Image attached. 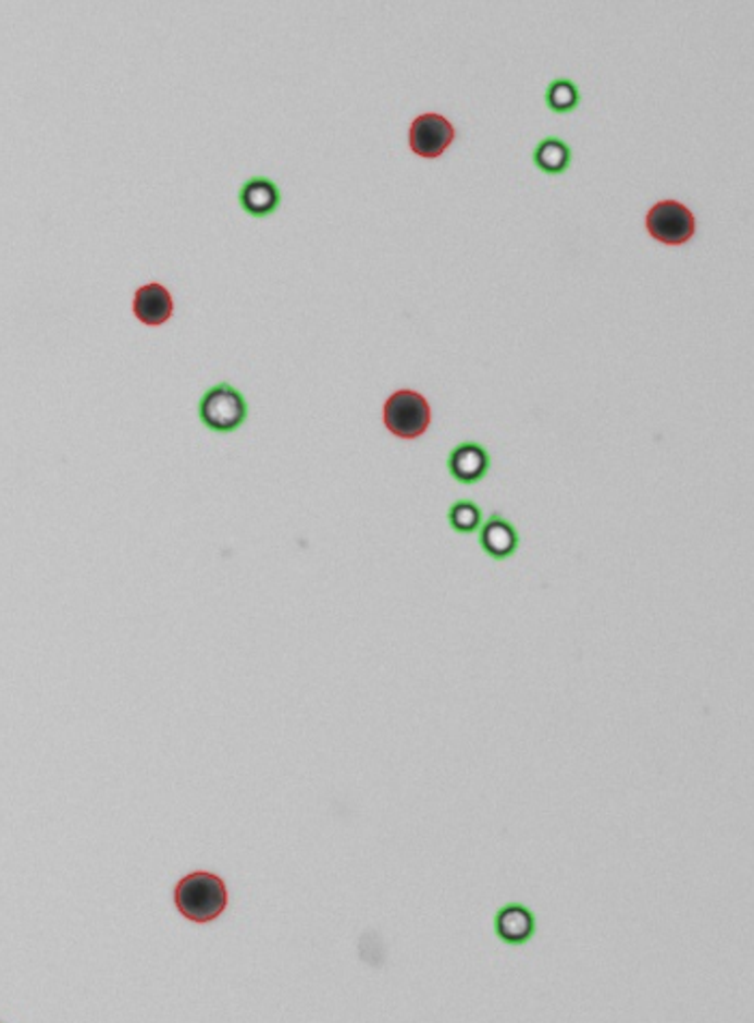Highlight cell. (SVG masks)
<instances>
[{
  "mask_svg": "<svg viewBox=\"0 0 754 1023\" xmlns=\"http://www.w3.org/2000/svg\"><path fill=\"white\" fill-rule=\"evenodd\" d=\"M132 312L143 325L160 328V325L168 323L174 315L172 295H170V291L164 284L149 282V284H145L136 291Z\"/></svg>",
  "mask_w": 754,
  "mask_h": 1023,
  "instance_id": "obj_7",
  "label": "cell"
},
{
  "mask_svg": "<svg viewBox=\"0 0 754 1023\" xmlns=\"http://www.w3.org/2000/svg\"><path fill=\"white\" fill-rule=\"evenodd\" d=\"M480 546L491 559L505 562L516 555L520 546L518 529L502 514H491L489 520L480 527Z\"/></svg>",
  "mask_w": 754,
  "mask_h": 1023,
  "instance_id": "obj_9",
  "label": "cell"
},
{
  "mask_svg": "<svg viewBox=\"0 0 754 1023\" xmlns=\"http://www.w3.org/2000/svg\"><path fill=\"white\" fill-rule=\"evenodd\" d=\"M645 229L658 244L675 248L688 244L694 237L696 220L685 205L677 200H660L647 211Z\"/></svg>",
  "mask_w": 754,
  "mask_h": 1023,
  "instance_id": "obj_4",
  "label": "cell"
},
{
  "mask_svg": "<svg viewBox=\"0 0 754 1023\" xmlns=\"http://www.w3.org/2000/svg\"><path fill=\"white\" fill-rule=\"evenodd\" d=\"M174 905L187 921L207 925L222 916L228 908L226 882L209 871L189 873L174 886Z\"/></svg>",
  "mask_w": 754,
  "mask_h": 1023,
  "instance_id": "obj_1",
  "label": "cell"
},
{
  "mask_svg": "<svg viewBox=\"0 0 754 1023\" xmlns=\"http://www.w3.org/2000/svg\"><path fill=\"white\" fill-rule=\"evenodd\" d=\"M546 108L555 114H570L581 106V90L570 78H557L546 86Z\"/></svg>",
  "mask_w": 754,
  "mask_h": 1023,
  "instance_id": "obj_12",
  "label": "cell"
},
{
  "mask_svg": "<svg viewBox=\"0 0 754 1023\" xmlns=\"http://www.w3.org/2000/svg\"><path fill=\"white\" fill-rule=\"evenodd\" d=\"M250 407L246 396L231 383L209 387L198 403V420L218 434H231L248 422Z\"/></svg>",
  "mask_w": 754,
  "mask_h": 1023,
  "instance_id": "obj_2",
  "label": "cell"
},
{
  "mask_svg": "<svg viewBox=\"0 0 754 1023\" xmlns=\"http://www.w3.org/2000/svg\"><path fill=\"white\" fill-rule=\"evenodd\" d=\"M491 471V454L478 441H465L452 447L447 456V473L454 482L471 486L482 482Z\"/></svg>",
  "mask_w": 754,
  "mask_h": 1023,
  "instance_id": "obj_6",
  "label": "cell"
},
{
  "mask_svg": "<svg viewBox=\"0 0 754 1023\" xmlns=\"http://www.w3.org/2000/svg\"><path fill=\"white\" fill-rule=\"evenodd\" d=\"M535 934L537 919L522 903H507L495 914V936L507 946H524Z\"/></svg>",
  "mask_w": 754,
  "mask_h": 1023,
  "instance_id": "obj_8",
  "label": "cell"
},
{
  "mask_svg": "<svg viewBox=\"0 0 754 1023\" xmlns=\"http://www.w3.org/2000/svg\"><path fill=\"white\" fill-rule=\"evenodd\" d=\"M383 424L398 439H419L432 424L430 403L416 390H398L383 405Z\"/></svg>",
  "mask_w": 754,
  "mask_h": 1023,
  "instance_id": "obj_3",
  "label": "cell"
},
{
  "mask_svg": "<svg viewBox=\"0 0 754 1023\" xmlns=\"http://www.w3.org/2000/svg\"><path fill=\"white\" fill-rule=\"evenodd\" d=\"M484 512L471 500H458L447 512V522L456 533H473L482 527Z\"/></svg>",
  "mask_w": 754,
  "mask_h": 1023,
  "instance_id": "obj_13",
  "label": "cell"
},
{
  "mask_svg": "<svg viewBox=\"0 0 754 1023\" xmlns=\"http://www.w3.org/2000/svg\"><path fill=\"white\" fill-rule=\"evenodd\" d=\"M531 160L537 171L548 176H559V174H566L572 167V147L557 136H548L537 143Z\"/></svg>",
  "mask_w": 754,
  "mask_h": 1023,
  "instance_id": "obj_11",
  "label": "cell"
},
{
  "mask_svg": "<svg viewBox=\"0 0 754 1023\" xmlns=\"http://www.w3.org/2000/svg\"><path fill=\"white\" fill-rule=\"evenodd\" d=\"M242 209L256 220L273 215L282 205V192L275 181L267 176H251L239 189Z\"/></svg>",
  "mask_w": 754,
  "mask_h": 1023,
  "instance_id": "obj_10",
  "label": "cell"
},
{
  "mask_svg": "<svg viewBox=\"0 0 754 1023\" xmlns=\"http://www.w3.org/2000/svg\"><path fill=\"white\" fill-rule=\"evenodd\" d=\"M456 140V127L438 112H423L409 127V149L423 160L441 158Z\"/></svg>",
  "mask_w": 754,
  "mask_h": 1023,
  "instance_id": "obj_5",
  "label": "cell"
}]
</instances>
